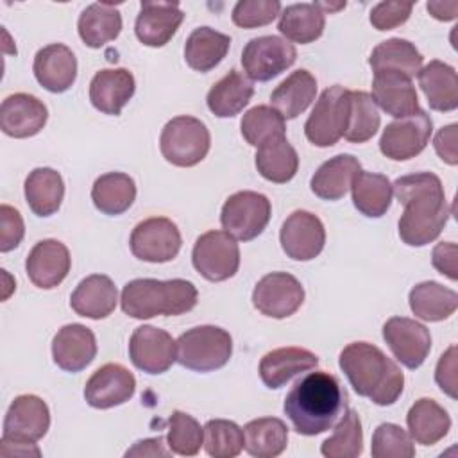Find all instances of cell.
<instances>
[{
    "instance_id": "obj_24",
    "label": "cell",
    "mask_w": 458,
    "mask_h": 458,
    "mask_svg": "<svg viewBox=\"0 0 458 458\" xmlns=\"http://www.w3.org/2000/svg\"><path fill=\"white\" fill-rule=\"evenodd\" d=\"M34 77L50 93L70 89L77 79L75 54L63 43H52L34 55Z\"/></svg>"
},
{
    "instance_id": "obj_50",
    "label": "cell",
    "mask_w": 458,
    "mask_h": 458,
    "mask_svg": "<svg viewBox=\"0 0 458 458\" xmlns=\"http://www.w3.org/2000/svg\"><path fill=\"white\" fill-rule=\"evenodd\" d=\"M411 9V2H379L372 7L369 20L376 30H392L410 18Z\"/></svg>"
},
{
    "instance_id": "obj_35",
    "label": "cell",
    "mask_w": 458,
    "mask_h": 458,
    "mask_svg": "<svg viewBox=\"0 0 458 458\" xmlns=\"http://www.w3.org/2000/svg\"><path fill=\"white\" fill-rule=\"evenodd\" d=\"M410 310L426 322H440L449 318L458 308V295L454 290L437 283L422 281L410 290Z\"/></svg>"
},
{
    "instance_id": "obj_26",
    "label": "cell",
    "mask_w": 458,
    "mask_h": 458,
    "mask_svg": "<svg viewBox=\"0 0 458 458\" xmlns=\"http://www.w3.org/2000/svg\"><path fill=\"white\" fill-rule=\"evenodd\" d=\"M318 356L302 347H279L259 361V377L267 388H281L295 376L317 369Z\"/></svg>"
},
{
    "instance_id": "obj_15",
    "label": "cell",
    "mask_w": 458,
    "mask_h": 458,
    "mask_svg": "<svg viewBox=\"0 0 458 458\" xmlns=\"http://www.w3.org/2000/svg\"><path fill=\"white\" fill-rule=\"evenodd\" d=\"M129 358L136 369L147 374H163L177 361L175 340L165 329L140 326L131 335Z\"/></svg>"
},
{
    "instance_id": "obj_48",
    "label": "cell",
    "mask_w": 458,
    "mask_h": 458,
    "mask_svg": "<svg viewBox=\"0 0 458 458\" xmlns=\"http://www.w3.org/2000/svg\"><path fill=\"white\" fill-rule=\"evenodd\" d=\"M370 453L374 458H413L415 447L401 426L383 422L374 429Z\"/></svg>"
},
{
    "instance_id": "obj_12",
    "label": "cell",
    "mask_w": 458,
    "mask_h": 458,
    "mask_svg": "<svg viewBox=\"0 0 458 458\" xmlns=\"http://www.w3.org/2000/svg\"><path fill=\"white\" fill-rule=\"evenodd\" d=\"M433 132V122L424 109L415 114L390 122L379 138V150L394 161H406L419 156Z\"/></svg>"
},
{
    "instance_id": "obj_40",
    "label": "cell",
    "mask_w": 458,
    "mask_h": 458,
    "mask_svg": "<svg viewBox=\"0 0 458 458\" xmlns=\"http://www.w3.org/2000/svg\"><path fill=\"white\" fill-rule=\"evenodd\" d=\"M243 447L256 458H276L288 444V428L277 417H259L245 424Z\"/></svg>"
},
{
    "instance_id": "obj_41",
    "label": "cell",
    "mask_w": 458,
    "mask_h": 458,
    "mask_svg": "<svg viewBox=\"0 0 458 458\" xmlns=\"http://www.w3.org/2000/svg\"><path fill=\"white\" fill-rule=\"evenodd\" d=\"M369 64L372 72L394 70L415 77L422 66V54L415 48V45L403 38H390L381 41L370 54Z\"/></svg>"
},
{
    "instance_id": "obj_27",
    "label": "cell",
    "mask_w": 458,
    "mask_h": 458,
    "mask_svg": "<svg viewBox=\"0 0 458 458\" xmlns=\"http://www.w3.org/2000/svg\"><path fill=\"white\" fill-rule=\"evenodd\" d=\"M118 302V290L109 276L91 274L84 277L70 297L72 310L86 318L100 320L109 317Z\"/></svg>"
},
{
    "instance_id": "obj_52",
    "label": "cell",
    "mask_w": 458,
    "mask_h": 458,
    "mask_svg": "<svg viewBox=\"0 0 458 458\" xmlns=\"http://www.w3.org/2000/svg\"><path fill=\"white\" fill-rule=\"evenodd\" d=\"M435 381L444 394L456 399V345H451L438 360Z\"/></svg>"
},
{
    "instance_id": "obj_30",
    "label": "cell",
    "mask_w": 458,
    "mask_h": 458,
    "mask_svg": "<svg viewBox=\"0 0 458 458\" xmlns=\"http://www.w3.org/2000/svg\"><path fill=\"white\" fill-rule=\"evenodd\" d=\"M254 95L252 81L238 70H229L211 86L206 97L209 111L218 118H231L243 111Z\"/></svg>"
},
{
    "instance_id": "obj_4",
    "label": "cell",
    "mask_w": 458,
    "mask_h": 458,
    "mask_svg": "<svg viewBox=\"0 0 458 458\" xmlns=\"http://www.w3.org/2000/svg\"><path fill=\"white\" fill-rule=\"evenodd\" d=\"M199 292L186 279H132L120 297L122 311L132 318L147 320L157 315L177 317L191 311L197 306Z\"/></svg>"
},
{
    "instance_id": "obj_39",
    "label": "cell",
    "mask_w": 458,
    "mask_h": 458,
    "mask_svg": "<svg viewBox=\"0 0 458 458\" xmlns=\"http://www.w3.org/2000/svg\"><path fill=\"white\" fill-rule=\"evenodd\" d=\"M326 14L320 7L313 4H292L286 5L279 14L277 29L284 36V39L293 43H311L318 39L324 32Z\"/></svg>"
},
{
    "instance_id": "obj_36",
    "label": "cell",
    "mask_w": 458,
    "mask_h": 458,
    "mask_svg": "<svg viewBox=\"0 0 458 458\" xmlns=\"http://www.w3.org/2000/svg\"><path fill=\"white\" fill-rule=\"evenodd\" d=\"M77 30L86 47L100 48L122 32V14L113 4H91L81 13Z\"/></svg>"
},
{
    "instance_id": "obj_53",
    "label": "cell",
    "mask_w": 458,
    "mask_h": 458,
    "mask_svg": "<svg viewBox=\"0 0 458 458\" xmlns=\"http://www.w3.org/2000/svg\"><path fill=\"white\" fill-rule=\"evenodd\" d=\"M456 243L453 242H442L437 243L433 252H431V263L433 267L451 281L458 279V268H456Z\"/></svg>"
},
{
    "instance_id": "obj_1",
    "label": "cell",
    "mask_w": 458,
    "mask_h": 458,
    "mask_svg": "<svg viewBox=\"0 0 458 458\" xmlns=\"http://www.w3.org/2000/svg\"><path fill=\"white\" fill-rule=\"evenodd\" d=\"M404 211L399 218V236L410 247L435 242L449 220V206L438 175L431 172L408 174L392 184Z\"/></svg>"
},
{
    "instance_id": "obj_45",
    "label": "cell",
    "mask_w": 458,
    "mask_h": 458,
    "mask_svg": "<svg viewBox=\"0 0 458 458\" xmlns=\"http://www.w3.org/2000/svg\"><path fill=\"white\" fill-rule=\"evenodd\" d=\"M363 451V429L358 411L345 410L333 435L320 445L326 458H356Z\"/></svg>"
},
{
    "instance_id": "obj_6",
    "label": "cell",
    "mask_w": 458,
    "mask_h": 458,
    "mask_svg": "<svg viewBox=\"0 0 458 458\" xmlns=\"http://www.w3.org/2000/svg\"><path fill=\"white\" fill-rule=\"evenodd\" d=\"M211 136L208 127L195 116H175L161 131L159 148L163 157L175 166H195L209 152Z\"/></svg>"
},
{
    "instance_id": "obj_38",
    "label": "cell",
    "mask_w": 458,
    "mask_h": 458,
    "mask_svg": "<svg viewBox=\"0 0 458 458\" xmlns=\"http://www.w3.org/2000/svg\"><path fill=\"white\" fill-rule=\"evenodd\" d=\"M136 199V182L123 172H107L93 182L91 200L95 208L109 216L125 213Z\"/></svg>"
},
{
    "instance_id": "obj_13",
    "label": "cell",
    "mask_w": 458,
    "mask_h": 458,
    "mask_svg": "<svg viewBox=\"0 0 458 458\" xmlns=\"http://www.w3.org/2000/svg\"><path fill=\"white\" fill-rule=\"evenodd\" d=\"M304 302V288L288 272H270L263 276L252 292L254 308L272 318L292 317Z\"/></svg>"
},
{
    "instance_id": "obj_9",
    "label": "cell",
    "mask_w": 458,
    "mask_h": 458,
    "mask_svg": "<svg viewBox=\"0 0 458 458\" xmlns=\"http://www.w3.org/2000/svg\"><path fill=\"white\" fill-rule=\"evenodd\" d=\"M195 270L211 283L233 277L240 267V247L225 231H208L200 234L191 250Z\"/></svg>"
},
{
    "instance_id": "obj_2",
    "label": "cell",
    "mask_w": 458,
    "mask_h": 458,
    "mask_svg": "<svg viewBox=\"0 0 458 458\" xmlns=\"http://www.w3.org/2000/svg\"><path fill=\"white\" fill-rule=\"evenodd\" d=\"M283 410L299 435H320L345 413L347 392L336 376L324 370L308 372L286 394Z\"/></svg>"
},
{
    "instance_id": "obj_19",
    "label": "cell",
    "mask_w": 458,
    "mask_h": 458,
    "mask_svg": "<svg viewBox=\"0 0 458 458\" xmlns=\"http://www.w3.org/2000/svg\"><path fill=\"white\" fill-rule=\"evenodd\" d=\"M72 258L68 247L54 238L38 242L25 259V270L30 283L43 290L59 286L68 276Z\"/></svg>"
},
{
    "instance_id": "obj_8",
    "label": "cell",
    "mask_w": 458,
    "mask_h": 458,
    "mask_svg": "<svg viewBox=\"0 0 458 458\" xmlns=\"http://www.w3.org/2000/svg\"><path fill=\"white\" fill-rule=\"evenodd\" d=\"M270 200L258 191L243 190L233 193L222 206L220 222L234 240L249 242L259 236L270 222Z\"/></svg>"
},
{
    "instance_id": "obj_14",
    "label": "cell",
    "mask_w": 458,
    "mask_h": 458,
    "mask_svg": "<svg viewBox=\"0 0 458 458\" xmlns=\"http://www.w3.org/2000/svg\"><path fill=\"white\" fill-rule=\"evenodd\" d=\"M279 242L290 259L310 261L322 252L326 245V229L317 215L297 209L283 222Z\"/></svg>"
},
{
    "instance_id": "obj_46",
    "label": "cell",
    "mask_w": 458,
    "mask_h": 458,
    "mask_svg": "<svg viewBox=\"0 0 458 458\" xmlns=\"http://www.w3.org/2000/svg\"><path fill=\"white\" fill-rule=\"evenodd\" d=\"M204 429V449L213 458H234L243 449V429L225 419H211Z\"/></svg>"
},
{
    "instance_id": "obj_55",
    "label": "cell",
    "mask_w": 458,
    "mask_h": 458,
    "mask_svg": "<svg viewBox=\"0 0 458 458\" xmlns=\"http://www.w3.org/2000/svg\"><path fill=\"white\" fill-rule=\"evenodd\" d=\"M172 451H168L165 447V440L163 437H156V438H145V440H138L131 449H127L125 456H168Z\"/></svg>"
},
{
    "instance_id": "obj_10",
    "label": "cell",
    "mask_w": 458,
    "mask_h": 458,
    "mask_svg": "<svg viewBox=\"0 0 458 458\" xmlns=\"http://www.w3.org/2000/svg\"><path fill=\"white\" fill-rule=\"evenodd\" d=\"M181 233L166 216H150L136 224L131 233V252L147 263L172 261L181 250Z\"/></svg>"
},
{
    "instance_id": "obj_29",
    "label": "cell",
    "mask_w": 458,
    "mask_h": 458,
    "mask_svg": "<svg viewBox=\"0 0 458 458\" xmlns=\"http://www.w3.org/2000/svg\"><path fill=\"white\" fill-rule=\"evenodd\" d=\"M361 170L358 157L338 154L322 163L310 181L311 191L324 200H340L352 184L354 175Z\"/></svg>"
},
{
    "instance_id": "obj_11",
    "label": "cell",
    "mask_w": 458,
    "mask_h": 458,
    "mask_svg": "<svg viewBox=\"0 0 458 458\" xmlns=\"http://www.w3.org/2000/svg\"><path fill=\"white\" fill-rule=\"evenodd\" d=\"M297 59L295 47L279 36L252 38L242 52V66L252 81H270L288 70Z\"/></svg>"
},
{
    "instance_id": "obj_43",
    "label": "cell",
    "mask_w": 458,
    "mask_h": 458,
    "mask_svg": "<svg viewBox=\"0 0 458 458\" xmlns=\"http://www.w3.org/2000/svg\"><path fill=\"white\" fill-rule=\"evenodd\" d=\"M240 127L243 140L256 148L286 138L284 118L270 106H256L249 109L243 114Z\"/></svg>"
},
{
    "instance_id": "obj_42",
    "label": "cell",
    "mask_w": 458,
    "mask_h": 458,
    "mask_svg": "<svg viewBox=\"0 0 458 458\" xmlns=\"http://www.w3.org/2000/svg\"><path fill=\"white\" fill-rule=\"evenodd\" d=\"M259 175L270 182L283 184L295 177L299 168V156L286 138L259 147L254 156Z\"/></svg>"
},
{
    "instance_id": "obj_54",
    "label": "cell",
    "mask_w": 458,
    "mask_h": 458,
    "mask_svg": "<svg viewBox=\"0 0 458 458\" xmlns=\"http://www.w3.org/2000/svg\"><path fill=\"white\" fill-rule=\"evenodd\" d=\"M456 123H451L447 127H442L437 136H435V150L440 156V159L451 166L458 163V154H456Z\"/></svg>"
},
{
    "instance_id": "obj_47",
    "label": "cell",
    "mask_w": 458,
    "mask_h": 458,
    "mask_svg": "<svg viewBox=\"0 0 458 458\" xmlns=\"http://www.w3.org/2000/svg\"><path fill=\"white\" fill-rule=\"evenodd\" d=\"M166 442L172 453L181 456H195L204 442V429L191 415L175 410L168 419Z\"/></svg>"
},
{
    "instance_id": "obj_23",
    "label": "cell",
    "mask_w": 458,
    "mask_h": 458,
    "mask_svg": "<svg viewBox=\"0 0 458 458\" xmlns=\"http://www.w3.org/2000/svg\"><path fill=\"white\" fill-rule=\"evenodd\" d=\"M97 356V340L89 327L82 324L63 326L52 340L54 363L66 372L84 370Z\"/></svg>"
},
{
    "instance_id": "obj_21",
    "label": "cell",
    "mask_w": 458,
    "mask_h": 458,
    "mask_svg": "<svg viewBox=\"0 0 458 458\" xmlns=\"http://www.w3.org/2000/svg\"><path fill=\"white\" fill-rule=\"evenodd\" d=\"M48 120L47 106L34 95L14 93L2 100L0 129L11 138L36 136Z\"/></svg>"
},
{
    "instance_id": "obj_51",
    "label": "cell",
    "mask_w": 458,
    "mask_h": 458,
    "mask_svg": "<svg viewBox=\"0 0 458 458\" xmlns=\"http://www.w3.org/2000/svg\"><path fill=\"white\" fill-rule=\"evenodd\" d=\"M0 250L9 252L16 249L25 234V225L23 218L18 209L13 206L2 204L0 206Z\"/></svg>"
},
{
    "instance_id": "obj_22",
    "label": "cell",
    "mask_w": 458,
    "mask_h": 458,
    "mask_svg": "<svg viewBox=\"0 0 458 458\" xmlns=\"http://www.w3.org/2000/svg\"><path fill=\"white\" fill-rule=\"evenodd\" d=\"M370 97L376 106L397 120L411 116L420 109L411 79L401 72H376Z\"/></svg>"
},
{
    "instance_id": "obj_18",
    "label": "cell",
    "mask_w": 458,
    "mask_h": 458,
    "mask_svg": "<svg viewBox=\"0 0 458 458\" xmlns=\"http://www.w3.org/2000/svg\"><path fill=\"white\" fill-rule=\"evenodd\" d=\"M136 392V379L120 363H106L97 369L84 386V399L91 408L107 410L127 403Z\"/></svg>"
},
{
    "instance_id": "obj_37",
    "label": "cell",
    "mask_w": 458,
    "mask_h": 458,
    "mask_svg": "<svg viewBox=\"0 0 458 458\" xmlns=\"http://www.w3.org/2000/svg\"><path fill=\"white\" fill-rule=\"evenodd\" d=\"M351 191L354 208L369 218H379L390 209L394 188L383 174L360 170L352 179Z\"/></svg>"
},
{
    "instance_id": "obj_34",
    "label": "cell",
    "mask_w": 458,
    "mask_h": 458,
    "mask_svg": "<svg viewBox=\"0 0 458 458\" xmlns=\"http://www.w3.org/2000/svg\"><path fill=\"white\" fill-rule=\"evenodd\" d=\"M231 38L211 27H197L184 43L186 64L200 73L218 66L227 55Z\"/></svg>"
},
{
    "instance_id": "obj_16",
    "label": "cell",
    "mask_w": 458,
    "mask_h": 458,
    "mask_svg": "<svg viewBox=\"0 0 458 458\" xmlns=\"http://www.w3.org/2000/svg\"><path fill=\"white\" fill-rule=\"evenodd\" d=\"M383 338L395 360L408 369H419L431 351L429 329L408 317L388 318L383 326Z\"/></svg>"
},
{
    "instance_id": "obj_28",
    "label": "cell",
    "mask_w": 458,
    "mask_h": 458,
    "mask_svg": "<svg viewBox=\"0 0 458 458\" xmlns=\"http://www.w3.org/2000/svg\"><path fill=\"white\" fill-rule=\"evenodd\" d=\"M417 77L431 109L447 113L458 107V77L451 64L433 59L419 70Z\"/></svg>"
},
{
    "instance_id": "obj_49",
    "label": "cell",
    "mask_w": 458,
    "mask_h": 458,
    "mask_svg": "<svg viewBox=\"0 0 458 458\" xmlns=\"http://www.w3.org/2000/svg\"><path fill=\"white\" fill-rule=\"evenodd\" d=\"M281 14L277 0H240L233 7V23L242 29H256L272 23Z\"/></svg>"
},
{
    "instance_id": "obj_20",
    "label": "cell",
    "mask_w": 458,
    "mask_h": 458,
    "mask_svg": "<svg viewBox=\"0 0 458 458\" xmlns=\"http://www.w3.org/2000/svg\"><path fill=\"white\" fill-rule=\"evenodd\" d=\"M182 20L184 13L177 2L143 0L140 4V14L136 16L134 32L147 47H165L174 38Z\"/></svg>"
},
{
    "instance_id": "obj_25",
    "label": "cell",
    "mask_w": 458,
    "mask_h": 458,
    "mask_svg": "<svg viewBox=\"0 0 458 458\" xmlns=\"http://www.w3.org/2000/svg\"><path fill=\"white\" fill-rule=\"evenodd\" d=\"M136 89L134 75L127 68H106L89 82V102L104 114H120Z\"/></svg>"
},
{
    "instance_id": "obj_17",
    "label": "cell",
    "mask_w": 458,
    "mask_h": 458,
    "mask_svg": "<svg viewBox=\"0 0 458 458\" xmlns=\"http://www.w3.org/2000/svg\"><path fill=\"white\" fill-rule=\"evenodd\" d=\"M50 428V410L47 403L32 394L14 397L5 419L2 438L34 444L47 435Z\"/></svg>"
},
{
    "instance_id": "obj_3",
    "label": "cell",
    "mask_w": 458,
    "mask_h": 458,
    "mask_svg": "<svg viewBox=\"0 0 458 458\" xmlns=\"http://www.w3.org/2000/svg\"><path fill=\"white\" fill-rule=\"evenodd\" d=\"M338 365L352 390L377 406H390L403 394V370L379 347L369 342H352L344 347Z\"/></svg>"
},
{
    "instance_id": "obj_5",
    "label": "cell",
    "mask_w": 458,
    "mask_h": 458,
    "mask_svg": "<svg viewBox=\"0 0 458 458\" xmlns=\"http://www.w3.org/2000/svg\"><path fill=\"white\" fill-rule=\"evenodd\" d=\"M175 347L179 365L195 372H213L229 361L233 338L225 329L208 324L184 331Z\"/></svg>"
},
{
    "instance_id": "obj_44",
    "label": "cell",
    "mask_w": 458,
    "mask_h": 458,
    "mask_svg": "<svg viewBox=\"0 0 458 458\" xmlns=\"http://www.w3.org/2000/svg\"><path fill=\"white\" fill-rule=\"evenodd\" d=\"M381 116L377 106L367 91H351L349 116L344 138L349 143H365L379 129Z\"/></svg>"
},
{
    "instance_id": "obj_32",
    "label": "cell",
    "mask_w": 458,
    "mask_h": 458,
    "mask_svg": "<svg viewBox=\"0 0 458 458\" xmlns=\"http://www.w3.org/2000/svg\"><path fill=\"white\" fill-rule=\"evenodd\" d=\"M410 437L420 445H435L451 429L449 413L433 399L420 397L406 415Z\"/></svg>"
},
{
    "instance_id": "obj_56",
    "label": "cell",
    "mask_w": 458,
    "mask_h": 458,
    "mask_svg": "<svg viewBox=\"0 0 458 458\" xmlns=\"http://www.w3.org/2000/svg\"><path fill=\"white\" fill-rule=\"evenodd\" d=\"M426 9L433 18L440 21H451L456 18L458 2H428Z\"/></svg>"
},
{
    "instance_id": "obj_7",
    "label": "cell",
    "mask_w": 458,
    "mask_h": 458,
    "mask_svg": "<svg viewBox=\"0 0 458 458\" xmlns=\"http://www.w3.org/2000/svg\"><path fill=\"white\" fill-rule=\"evenodd\" d=\"M351 89L335 84L324 89L304 123V134L315 147H333L347 129Z\"/></svg>"
},
{
    "instance_id": "obj_33",
    "label": "cell",
    "mask_w": 458,
    "mask_h": 458,
    "mask_svg": "<svg viewBox=\"0 0 458 458\" xmlns=\"http://www.w3.org/2000/svg\"><path fill=\"white\" fill-rule=\"evenodd\" d=\"M317 95V81L308 70L292 72L270 95L272 107L286 120L304 113Z\"/></svg>"
},
{
    "instance_id": "obj_31",
    "label": "cell",
    "mask_w": 458,
    "mask_h": 458,
    "mask_svg": "<svg viewBox=\"0 0 458 458\" xmlns=\"http://www.w3.org/2000/svg\"><path fill=\"white\" fill-rule=\"evenodd\" d=\"M23 193L34 215L50 216L61 208L64 197V182L57 170L39 166L29 172L23 184Z\"/></svg>"
}]
</instances>
